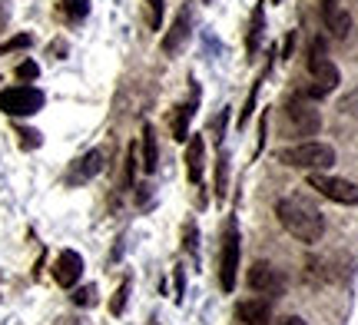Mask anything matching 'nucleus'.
I'll use <instances>...</instances> for the list:
<instances>
[{
    "mask_svg": "<svg viewBox=\"0 0 358 325\" xmlns=\"http://www.w3.org/2000/svg\"><path fill=\"white\" fill-rule=\"evenodd\" d=\"M275 216H279L282 229L289 236H295L299 243H319L322 233H325V219H322V212L308 199L302 196H282L279 203H275Z\"/></svg>",
    "mask_w": 358,
    "mask_h": 325,
    "instance_id": "1",
    "label": "nucleus"
},
{
    "mask_svg": "<svg viewBox=\"0 0 358 325\" xmlns=\"http://www.w3.org/2000/svg\"><path fill=\"white\" fill-rule=\"evenodd\" d=\"M279 163H285V166H292V169H329L335 163V150L329 143L306 140V143L282 150Z\"/></svg>",
    "mask_w": 358,
    "mask_h": 325,
    "instance_id": "2",
    "label": "nucleus"
},
{
    "mask_svg": "<svg viewBox=\"0 0 358 325\" xmlns=\"http://www.w3.org/2000/svg\"><path fill=\"white\" fill-rule=\"evenodd\" d=\"M308 73H312V87H308V96L312 100H319L325 93H332L338 87V66L329 60V53H325V43L315 40L312 43V53H308Z\"/></svg>",
    "mask_w": 358,
    "mask_h": 325,
    "instance_id": "3",
    "label": "nucleus"
},
{
    "mask_svg": "<svg viewBox=\"0 0 358 325\" xmlns=\"http://www.w3.org/2000/svg\"><path fill=\"white\" fill-rule=\"evenodd\" d=\"M43 103H47L43 90L30 87V83H17V87L0 93V110L7 117H34L37 110H43Z\"/></svg>",
    "mask_w": 358,
    "mask_h": 325,
    "instance_id": "4",
    "label": "nucleus"
},
{
    "mask_svg": "<svg viewBox=\"0 0 358 325\" xmlns=\"http://www.w3.org/2000/svg\"><path fill=\"white\" fill-rule=\"evenodd\" d=\"M236 279H239V222L229 219L226 226V236H222V259H219V282L226 292L236 289Z\"/></svg>",
    "mask_w": 358,
    "mask_h": 325,
    "instance_id": "5",
    "label": "nucleus"
},
{
    "mask_svg": "<svg viewBox=\"0 0 358 325\" xmlns=\"http://www.w3.org/2000/svg\"><path fill=\"white\" fill-rule=\"evenodd\" d=\"M308 186L322 193L332 203H342V206H355L358 203V186L352 180H342V176H329V173H312L308 176Z\"/></svg>",
    "mask_w": 358,
    "mask_h": 325,
    "instance_id": "6",
    "label": "nucleus"
},
{
    "mask_svg": "<svg viewBox=\"0 0 358 325\" xmlns=\"http://www.w3.org/2000/svg\"><path fill=\"white\" fill-rule=\"evenodd\" d=\"M285 117H289V130H292V136H315V133L322 130V117L319 110L308 103V100H289V106H285Z\"/></svg>",
    "mask_w": 358,
    "mask_h": 325,
    "instance_id": "7",
    "label": "nucleus"
},
{
    "mask_svg": "<svg viewBox=\"0 0 358 325\" xmlns=\"http://www.w3.org/2000/svg\"><path fill=\"white\" fill-rule=\"evenodd\" d=\"M249 286H252V292H259V296H275V292H282V286H285V279H282V273L275 269V266H268V262H256L252 269H249Z\"/></svg>",
    "mask_w": 358,
    "mask_h": 325,
    "instance_id": "8",
    "label": "nucleus"
},
{
    "mask_svg": "<svg viewBox=\"0 0 358 325\" xmlns=\"http://www.w3.org/2000/svg\"><path fill=\"white\" fill-rule=\"evenodd\" d=\"M80 275H83V256L73 252V249H64L57 262H53V279H57V286L64 289H73L80 282Z\"/></svg>",
    "mask_w": 358,
    "mask_h": 325,
    "instance_id": "9",
    "label": "nucleus"
},
{
    "mask_svg": "<svg viewBox=\"0 0 358 325\" xmlns=\"http://www.w3.org/2000/svg\"><path fill=\"white\" fill-rule=\"evenodd\" d=\"M100 173H103V150H90L77 163H70V169H66V186H83V182H90L93 176H100Z\"/></svg>",
    "mask_w": 358,
    "mask_h": 325,
    "instance_id": "10",
    "label": "nucleus"
},
{
    "mask_svg": "<svg viewBox=\"0 0 358 325\" xmlns=\"http://www.w3.org/2000/svg\"><path fill=\"white\" fill-rule=\"evenodd\" d=\"M322 17H325V30H329L335 40L348 37V30H352V17H348V10L338 3V0H329V3L322 7Z\"/></svg>",
    "mask_w": 358,
    "mask_h": 325,
    "instance_id": "11",
    "label": "nucleus"
},
{
    "mask_svg": "<svg viewBox=\"0 0 358 325\" xmlns=\"http://www.w3.org/2000/svg\"><path fill=\"white\" fill-rule=\"evenodd\" d=\"M236 319L243 325H268V319H272V302L268 299H245L236 305Z\"/></svg>",
    "mask_w": 358,
    "mask_h": 325,
    "instance_id": "12",
    "label": "nucleus"
},
{
    "mask_svg": "<svg viewBox=\"0 0 358 325\" xmlns=\"http://www.w3.org/2000/svg\"><path fill=\"white\" fill-rule=\"evenodd\" d=\"M189 20H192V13H189V7H182L179 10V17L173 20V27H169V34L163 37V53H176L182 43H186V37H189Z\"/></svg>",
    "mask_w": 358,
    "mask_h": 325,
    "instance_id": "13",
    "label": "nucleus"
},
{
    "mask_svg": "<svg viewBox=\"0 0 358 325\" xmlns=\"http://www.w3.org/2000/svg\"><path fill=\"white\" fill-rule=\"evenodd\" d=\"M203 159H206L203 136H192L186 143V176H189V182H203Z\"/></svg>",
    "mask_w": 358,
    "mask_h": 325,
    "instance_id": "14",
    "label": "nucleus"
},
{
    "mask_svg": "<svg viewBox=\"0 0 358 325\" xmlns=\"http://www.w3.org/2000/svg\"><path fill=\"white\" fill-rule=\"evenodd\" d=\"M140 146H143V169L153 176L156 166H159V146H156V130L146 123L143 127V136H140Z\"/></svg>",
    "mask_w": 358,
    "mask_h": 325,
    "instance_id": "15",
    "label": "nucleus"
},
{
    "mask_svg": "<svg viewBox=\"0 0 358 325\" xmlns=\"http://www.w3.org/2000/svg\"><path fill=\"white\" fill-rule=\"evenodd\" d=\"M262 27H266V10H262V3H256L252 27H249V40H245V53H249V57H256L259 43H262Z\"/></svg>",
    "mask_w": 358,
    "mask_h": 325,
    "instance_id": "16",
    "label": "nucleus"
},
{
    "mask_svg": "<svg viewBox=\"0 0 358 325\" xmlns=\"http://www.w3.org/2000/svg\"><path fill=\"white\" fill-rule=\"evenodd\" d=\"M192 106L196 103H182L176 106V117H173V140H189V120H192Z\"/></svg>",
    "mask_w": 358,
    "mask_h": 325,
    "instance_id": "17",
    "label": "nucleus"
},
{
    "mask_svg": "<svg viewBox=\"0 0 358 325\" xmlns=\"http://www.w3.org/2000/svg\"><path fill=\"white\" fill-rule=\"evenodd\" d=\"M60 10H64V17L66 20H83L90 13V0H60Z\"/></svg>",
    "mask_w": 358,
    "mask_h": 325,
    "instance_id": "18",
    "label": "nucleus"
},
{
    "mask_svg": "<svg viewBox=\"0 0 358 325\" xmlns=\"http://www.w3.org/2000/svg\"><path fill=\"white\" fill-rule=\"evenodd\" d=\"M226 189H229V157L222 153L216 163V196L219 199H226Z\"/></svg>",
    "mask_w": 358,
    "mask_h": 325,
    "instance_id": "19",
    "label": "nucleus"
},
{
    "mask_svg": "<svg viewBox=\"0 0 358 325\" xmlns=\"http://www.w3.org/2000/svg\"><path fill=\"white\" fill-rule=\"evenodd\" d=\"M73 305H80V309H90V305H96V286L90 282V286H80V289H73Z\"/></svg>",
    "mask_w": 358,
    "mask_h": 325,
    "instance_id": "20",
    "label": "nucleus"
},
{
    "mask_svg": "<svg viewBox=\"0 0 358 325\" xmlns=\"http://www.w3.org/2000/svg\"><path fill=\"white\" fill-rule=\"evenodd\" d=\"M30 43H34L30 34H17V37H10V40H3V43H0V57H3V53H13V50H27Z\"/></svg>",
    "mask_w": 358,
    "mask_h": 325,
    "instance_id": "21",
    "label": "nucleus"
},
{
    "mask_svg": "<svg viewBox=\"0 0 358 325\" xmlns=\"http://www.w3.org/2000/svg\"><path fill=\"white\" fill-rule=\"evenodd\" d=\"M17 140H20L24 150H37V146L43 143V136H40L37 130H30V127H17Z\"/></svg>",
    "mask_w": 358,
    "mask_h": 325,
    "instance_id": "22",
    "label": "nucleus"
},
{
    "mask_svg": "<svg viewBox=\"0 0 358 325\" xmlns=\"http://www.w3.org/2000/svg\"><path fill=\"white\" fill-rule=\"evenodd\" d=\"M146 20H150V30L163 27V0H146Z\"/></svg>",
    "mask_w": 358,
    "mask_h": 325,
    "instance_id": "23",
    "label": "nucleus"
},
{
    "mask_svg": "<svg viewBox=\"0 0 358 325\" xmlns=\"http://www.w3.org/2000/svg\"><path fill=\"white\" fill-rule=\"evenodd\" d=\"M133 176H136V146L127 150V169H123V189L133 186Z\"/></svg>",
    "mask_w": 358,
    "mask_h": 325,
    "instance_id": "24",
    "label": "nucleus"
},
{
    "mask_svg": "<svg viewBox=\"0 0 358 325\" xmlns=\"http://www.w3.org/2000/svg\"><path fill=\"white\" fill-rule=\"evenodd\" d=\"M127 299H129V282H123V286L116 289L113 302H110V312H113V315H123V309H127Z\"/></svg>",
    "mask_w": 358,
    "mask_h": 325,
    "instance_id": "25",
    "label": "nucleus"
},
{
    "mask_svg": "<svg viewBox=\"0 0 358 325\" xmlns=\"http://www.w3.org/2000/svg\"><path fill=\"white\" fill-rule=\"evenodd\" d=\"M40 77V66L34 60H24V64L17 66V80H24V83H34Z\"/></svg>",
    "mask_w": 358,
    "mask_h": 325,
    "instance_id": "26",
    "label": "nucleus"
},
{
    "mask_svg": "<svg viewBox=\"0 0 358 325\" xmlns=\"http://www.w3.org/2000/svg\"><path fill=\"white\" fill-rule=\"evenodd\" d=\"M256 96H259V83L252 87V93H249V100H245V106H243V113H239V127H245V123H249L252 110H256Z\"/></svg>",
    "mask_w": 358,
    "mask_h": 325,
    "instance_id": "27",
    "label": "nucleus"
},
{
    "mask_svg": "<svg viewBox=\"0 0 358 325\" xmlns=\"http://www.w3.org/2000/svg\"><path fill=\"white\" fill-rule=\"evenodd\" d=\"M173 286H176V302H182V292H186V273H182V266H176V273H173Z\"/></svg>",
    "mask_w": 358,
    "mask_h": 325,
    "instance_id": "28",
    "label": "nucleus"
},
{
    "mask_svg": "<svg viewBox=\"0 0 358 325\" xmlns=\"http://www.w3.org/2000/svg\"><path fill=\"white\" fill-rule=\"evenodd\" d=\"M186 249H189L192 256H196V226H192V222L186 226Z\"/></svg>",
    "mask_w": 358,
    "mask_h": 325,
    "instance_id": "29",
    "label": "nucleus"
},
{
    "mask_svg": "<svg viewBox=\"0 0 358 325\" xmlns=\"http://www.w3.org/2000/svg\"><path fill=\"white\" fill-rule=\"evenodd\" d=\"M342 110H348V113H355L358 117V90L348 96V100H342Z\"/></svg>",
    "mask_w": 358,
    "mask_h": 325,
    "instance_id": "30",
    "label": "nucleus"
},
{
    "mask_svg": "<svg viewBox=\"0 0 358 325\" xmlns=\"http://www.w3.org/2000/svg\"><path fill=\"white\" fill-rule=\"evenodd\" d=\"M279 325H308L306 319H299V315H289V319H282Z\"/></svg>",
    "mask_w": 358,
    "mask_h": 325,
    "instance_id": "31",
    "label": "nucleus"
},
{
    "mask_svg": "<svg viewBox=\"0 0 358 325\" xmlns=\"http://www.w3.org/2000/svg\"><path fill=\"white\" fill-rule=\"evenodd\" d=\"M57 325H87L83 319H70V315H64V319H57Z\"/></svg>",
    "mask_w": 358,
    "mask_h": 325,
    "instance_id": "32",
    "label": "nucleus"
},
{
    "mask_svg": "<svg viewBox=\"0 0 358 325\" xmlns=\"http://www.w3.org/2000/svg\"><path fill=\"white\" fill-rule=\"evenodd\" d=\"M322 3H329V0H322Z\"/></svg>",
    "mask_w": 358,
    "mask_h": 325,
    "instance_id": "33",
    "label": "nucleus"
},
{
    "mask_svg": "<svg viewBox=\"0 0 358 325\" xmlns=\"http://www.w3.org/2000/svg\"><path fill=\"white\" fill-rule=\"evenodd\" d=\"M203 3H209V0H203Z\"/></svg>",
    "mask_w": 358,
    "mask_h": 325,
    "instance_id": "34",
    "label": "nucleus"
}]
</instances>
